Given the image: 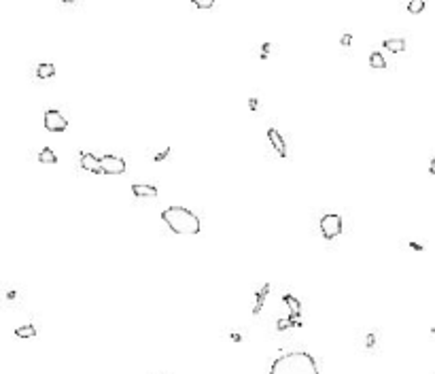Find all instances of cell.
<instances>
[{"instance_id": "obj_25", "label": "cell", "mask_w": 435, "mask_h": 374, "mask_svg": "<svg viewBox=\"0 0 435 374\" xmlns=\"http://www.w3.org/2000/svg\"><path fill=\"white\" fill-rule=\"evenodd\" d=\"M232 340H236V342H240V340H242V336H240V334H232Z\"/></svg>"}, {"instance_id": "obj_13", "label": "cell", "mask_w": 435, "mask_h": 374, "mask_svg": "<svg viewBox=\"0 0 435 374\" xmlns=\"http://www.w3.org/2000/svg\"><path fill=\"white\" fill-rule=\"evenodd\" d=\"M15 336L17 338H34V336H37V328H34L32 323L21 326V328H15Z\"/></svg>"}, {"instance_id": "obj_15", "label": "cell", "mask_w": 435, "mask_h": 374, "mask_svg": "<svg viewBox=\"0 0 435 374\" xmlns=\"http://www.w3.org/2000/svg\"><path fill=\"white\" fill-rule=\"evenodd\" d=\"M369 66L372 68H387V60H384V55L380 51H374L372 55H369Z\"/></svg>"}, {"instance_id": "obj_18", "label": "cell", "mask_w": 435, "mask_h": 374, "mask_svg": "<svg viewBox=\"0 0 435 374\" xmlns=\"http://www.w3.org/2000/svg\"><path fill=\"white\" fill-rule=\"evenodd\" d=\"M168 155H170V149H166V151H161V153H158V155H155V158H153V160H155V162H161V160H166V158H168Z\"/></svg>"}, {"instance_id": "obj_12", "label": "cell", "mask_w": 435, "mask_h": 374, "mask_svg": "<svg viewBox=\"0 0 435 374\" xmlns=\"http://www.w3.org/2000/svg\"><path fill=\"white\" fill-rule=\"evenodd\" d=\"M268 291H270V285H268V283L257 291V300H255V306H253V313H255V315H259V313H261V306H263V300H266Z\"/></svg>"}, {"instance_id": "obj_11", "label": "cell", "mask_w": 435, "mask_h": 374, "mask_svg": "<svg viewBox=\"0 0 435 374\" xmlns=\"http://www.w3.org/2000/svg\"><path fill=\"white\" fill-rule=\"evenodd\" d=\"M55 75V66L53 64H39L37 66V77L39 79H51V77Z\"/></svg>"}, {"instance_id": "obj_21", "label": "cell", "mask_w": 435, "mask_h": 374, "mask_svg": "<svg viewBox=\"0 0 435 374\" xmlns=\"http://www.w3.org/2000/svg\"><path fill=\"white\" fill-rule=\"evenodd\" d=\"M289 326H291V323H289V319H287V321H284V319H280V321H278V330H287Z\"/></svg>"}, {"instance_id": "obj_3", "label": "cell", "mask_w": 435, "mask_h": 374, "mask_svg": "<svg viewBox=\"0 0 435 374\" xmlns=\"http://www.w3.org/2000/svg\"><path fill=\"white\" fill-rule=\"evenodd\" d=\"M320 232H323V236L327 238V241H331V238H338L342 234V217L340 215H323L320 217Z\"/></svg>"}, {"instance_id": "obj_8", "label": "cell", "mask_w": 435, "mask_h": 374, "mask_svg": "<svg viewBox=\"0 0 435 374\" xmlns=\"http://www.w3.org/2000/svg\"><path fill=\"white\" fill-rule=\"evenodd\" d=\"M132 192H134V196H138V198H155V196H158V187L145 185V183H134Z\"/></svg>"}, {"instance_id": "obj_20", "label": "cell", "mask_w": 435, "mask_h": 374, "mask_svg": "<svg viewBox=\"0 0 435 374\" xmlns=\"http://www.w3.org/2000/svg\"><path fill=\"white\" fill-rule=\"evenodd\" d=\"M248 109H251V111H257V109H259L257 98H251V100H248Z\"/></svg>"}, {"instance_id": "obj_19", "label": "cell", "mask_w": 435, "mask_h": 374, "mask_svg": "<svg viewBox=\"0 0 435 374\" xmlns=\"http://www.w3.org/2000/svg\"><path fill=\"white\" fill-rule=\"evenodd\" d=\"M340 43L344 45V47H348V45L353 43V37H351V34H344V37H342V41H340Z\"/></svg>"}, {"instance_id": "obj_17", "label": "cell", "mask_w": 435, "mask_h": 374, "mask_svg": "<svg viewBox=\"0 0 435 374\" xmlns=\"http://www.w3.org/2000/svg\"><path fill=\"white\" fill-rule=\"evenodd\" d=\"M198 9H210L212 4H215V0H191Z\"/></svg>"}, {"instance_id": "obj_26", "label": "cell", "mask_w": 435, "mask_h": 374, "mask_svg": "<svg viewBox=\"0 0 435 374\" xmlns=\"http://www.w3.org/2000/svg\"><path fill=\"white\" fill-rule=\"evenodd\" d=\"M62 2H66V4H70V2H77V0H62Z\"/></svg>"}, {"instance_id": "obj_2", "label": "cell", "mask_w": 435, "mask_h": 374, "mask_svg": "<svg viewBox=\"0 0 435 374\" xmlns=\"http://www.w3.org/2000/svg\"><path fill=\"white\" fill-rule=\"evenodd\" d=\"M163 223L168 225L174 234H187L194 236L202 230V223H199V217L194 213V210L185 208V207H170L161 213Z\"/></svg>"}, {"instance_id": "obj_5", "label": "cell", "mask_w": 435, "mask_h": 374, "mask_svg": "<svg viewBox=\"0 0 435 374\" xmlns=\"http://www.w3.org/2000/svg\"><path fill=\"white\" fill-rule=\"evenodd\" d=\"M100 164H102L104 174H123L125 172V162H123V158H117V155H104V158H100Z\"/></svg>"}, {"instance_id": "obj_14", "label": "cell", "mask_w": 435, "mask_h": 374, "mask_svg": "<svg viewBox=\"0 0 435 374\" xmlns=\"http://www.w3.org/2000/svg\"><path fill=\"white\" fill-rule=\"evenodd\" d=\"M39 162L40 164H55L58 158H55V153L49 149V147H45V149H40V153H39Z\"/></svg>"}, {"instance_id": "obj_7", "label": "cell", "mask_w": 435, "mask_h": 374, "mask_svg": "<svg viewBox=\"0 0 435 374\" xmlns=\"http://www.w3.org/2000/svg\"><path fill=\"white\" fill-rule=\"evenodd\" d=\"M268 138H270V143H272L274 149L278 151V155H280V158H287V145H284V138L280 136V132H278L276 128H270Z\"/></svg>"}, {"instance_id": "obj_24", "label": "cell", "mask_w": 435, "mask_h": 374, "mask_svg": "<svg viewBox=\"0 0 435 374\" xmlns=\"http://www.w3.org/2000/svg\"><path fill=\"white\" fill-rule=\"evenodd\" d=\"M374 342H376V338H374V336H367V347H374Z\"/></svg>"}, {"instance_id": "obj_23", "label": "cell", "mask_w": 435, "mask_h": 374, "mask_svg": "<svg viewBox=\"0 0 435 374\" xmlns=\"http://www.w3.org/2000/svg\"><path fill=\"white\" fill-rule=\"evenodd\" d=\"M429 172H431V174H435V158L431 160V164H429Z\"/></svg>"}, {"instance_id": "obj_6", "label": "cell", "mask_w": 435, "mask_h": 374, "mask_svg": "<svg viewBox=\"0 0 435 374\" xmlns=\"http://www.w3.org/2000/svg\"><path fill=\"white\" fill-rule=\"evenodd\" d=\"M81 168L87 172H94V174H104L100 158H96V155H91V153H81Z\"/></svg>"}, {"instance_id": "obj_4", "label": "cell", "mask_w": 435, "mask_h": 374, "mask_svg": "<svg viewBox=\"0 0 435 374\" xmlns=\"http://www.w3.org/2000/svg\"><path fill=\"white\" fill-rule=\"evenodd\" d=\"M42 122H45V128L49 132H64L68 128V119L55 109L45 111V119H42Z\"/></svg>"}, {"instance_id": "obj_9", "label": "cell", "mask_w": 435, "mask_h": 374, "mask_svg": "<svg viewBox=\"0 0 435 374\" xmlns=\"http://www.w3.org/2000/svg\"><path fill=\"white\" fill-rule=\"evenodd\" d=\"M282 302L289 306V310H291V317H299V313H302V304H299V300L295 298V295H291V293L282 295Z\"/></svg>"}, {"instance_id": "obj_10", "label": "cell", "mask_w": 435, "mask_h": 374, "mask_svg": "<svg viewBox=\"0 0 435 374\" xmlns=\"http://www.w3.org/2000/svg\"><path fill=\"white\" fill-rule=\"evenodd\" d=\"M382 45H384V49H389L391 53H401V51H405V41H403V39H387Z\"/></svg>"}, {"instance_id": "obj_16", "label": "cell", "mask_w": 435, "mask_h": 374, "mask_svg": "<svg viewBox=\"0 0 435 374\" xmlns=\"http://www.w3.org/2000/svg\"><path fill=\"white\" fill-rule=\"evenodd\" d=\"M408 11L412 15H418V13L425 11V0H410L408 2Z\"/></svg>"}, {"instance_id": "obj_1", "label": "cell", "mask_w": 435, "mask_h": 374, "mask_svg": "<svg viewBox=\"0 0 435 374\" xmlns=\"http://www.w3.org/2000/svg\"><path fill=\"white\" fill-rule=\"evenodd\" d=\"M268 374H320L316 359L306 351H289L276 357Z\"/></svg>"}, {"instance_id": "obj_22", "label": "cell", "mask_w": 435, "mask_h": 374, "mask_svg": "<svg viewBox=\"0 0 435 374\" xmlns=\"http://www.w3.org/2000/svg\"><path fill=\"white\" fill-rule=\"evenodd\" d=\"M410 247H412V249H414V251H423V245H416V243H410Z\"/></svg>"}]
</instances>
